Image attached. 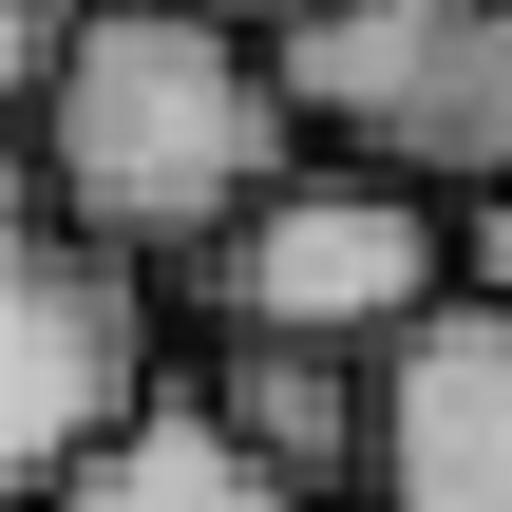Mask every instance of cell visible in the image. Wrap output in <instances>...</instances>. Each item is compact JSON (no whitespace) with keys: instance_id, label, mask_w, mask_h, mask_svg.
<instances>
[{"instance_id":"6da1fadb","label":"cell","mask_w":512,"mask_h":512,"mask_svg":"<svg viewBox=\"0 0 512 512\" xmlns=\"http://www.w3.org/2000/svg\"><path fill=\"white\" fill-rule=\"evenodd\" d=\"M304 152L323 133H304L266 19H209V0H76V38L38 76V190H57V228H95L133 266H209Z\"/></svg>"},{"instance_id":"7a4b0ae2","label":"cell","mask_w":512,"mask_h":512,"mask_svg":"<svg viewBox=\"0 0 512 512\" xmlns=\"http://www.w3.org/2000/svg\"><path fill=\"white\" fill-rule=\"evenodd\" d=\"M323 152H380L418 190H512V0H304L266 19Z\"/></svg>"},{"instance_id":"3957f363","label":"cell","mask_w":512,"mask_h":512,"mask_svg":"<svg viewBox=\"0 0 512 512\" xmlns=\"http://www.w3.org/2000/svg\"><path fill=\"white\" fill-rule=\"evenodd\" d=\"M190 285H209V323H285V342H361L380 361L437 285H475V209L380 171V152H304Z\"/></svg>"},{"instance_id":"277c9868","label":"cell","mask_w":512,"mask_h":512,"mask_svg":"<svg viewBox=\"0 0 512 512\" xmlns=\"http://www.w3.org/2000/svg\"><path fill=\"white\" fill-rule=\"evenodd\" d=\"M171 380V304L133 247L0 209V512H57V475Z\"/></svg>"},{"instance_id":"5b68a950","label":"cell","mask_w":512,"mask_h":512,"mask_svg":"<svg viewBox=\"0 0 512 512\" xmlns=\"http://www.w3.org/2000/svg\"><path fill=\"white\" fill-rule=\"evenodd\" d=\"M380 512H512V285H437L380 342Z\"/></svg>"},{"instance_id":"8992f818","label":"cell","mask_w":512,"mask_h":512,"mask_svg":"<svg viewBox=\"0 0 512 512\" xmlns=\"http://www.w3.org/2000/svg\"><path fill=\"white\" fill-rule=\"evenodd\" d=\"M209 418L247 437V456H285L304 494L342 512V494H380V361L361 342H285V323H209Z\"/></svg>"},{"instance_id":"52a82bcc","label":"cell","mask_w":512,"mask_h":512,"mask_svg":"<svg viewBox=\"0 0 512 512\" xmlns=\"http://www.w3.org/2000/svg\"><path fill=\"white\" fill-rule=\"evenodd\" d=\"M57 512H323L285 456H247L228 418H209V380H152L76 475H57Z\"/></svg>"},{"instance_id":"ba28073f","label":"cell","mask_w":512,"mask_h":512,"mask_svg":"<svg viewBox=\"0 0 512 512\" xmlns=\"http://www.w3.org/2000/svg\"><path fill=\"white\" fill-rule=\"evenodd\" d=\"M57 38H76V0H0V114H38V76H57Z\"/></svg>"},{"instance_id":"9c48e42d","label":"cell","mask_w":512,"mask_h":512,"mask_svg":"<svg viewBox=\"0 0 512 512\" xmlns=\"http://www.w3.org/2000/svg\"><path fill=\"white\" fill-rule=\"evenodd\" d=\"M0 209H57L38 190V114H0Z\"/></svg>"},{"instance_id":"30bf717a","label":"cell","mask_w":512,"mask_h":512,"mask_svg":"<svg viewBox=\"0 0 512 512\" xmlns=\"http://www.w3.org/2000/svg\"><path fill=\"white\" fill-rule=\"evenodd\" d=\"M475 285H512V190H475Z\"/></svg>"},{"instance_id":"8fae6325","label":"cell","mask_w":512,"mask_h":512,"mask_svg":"<svg viewBox=\"0 0 512 512\" xmlns=\"http://www.w3.org/2000/svg\"><path fill=\"white\" fill-rule=\"evenodd\" d=\"M209 19H304V0H209Z\"/></svg>"}]
</instances>
